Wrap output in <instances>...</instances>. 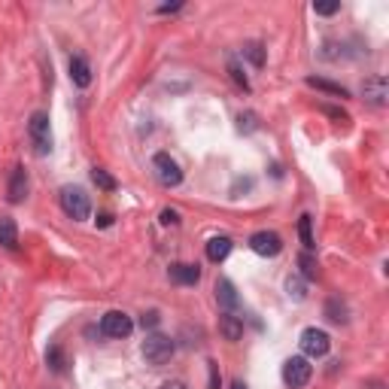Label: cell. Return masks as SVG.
<instances>
[{"instance_id": "6da1fadb", "label": "cell", "mask_w": 389, "mask_h": 389, "mask_svg": "<svg viewBox=\"0 0 389 389\" xmlns=\"http://www.w3.org/2000/svg\"><path fill=\"white\" fill-rule=\"evenodd\" d=\"M61 207L70 219H79V222L91 216V201H88L86 189H79V186H64L61 189Z\"/></svg>"}, {"instance_id": "7a4b0ae2", "label": "cell", "mask_w": 389, "mask_h": 389, "mask_svg": "<svg viewBox=\"0 0 389 389\" xmlns=\"http://www.w3.org/2000/svg\"><path fill=\"white\" fill-rule=\"evenodd\" d=\"M310 377H313V365H310L308 356H292V359H286V365H283V381H286V386L301 389V386L310 383Z\"/></svg>"}, {"instance_id": "3957f363", "label": "cell", "mask_w": 389, "mask_h": 389, "mask_svg": "<svg viewBox=\"0 0 389 389\" xmlns=\"http://www.w3.org/2000/svg\"><path fill=\"white\" fill-rule=\"evenodd\" d=\"M27 134H31V143H34L37 155L52 152V131H49V116H46V113H34L31 116V122H27Z\"/></svg>"}, {"instance_id": "277c9868", "label": "cell", "mask_w": 389, "mask_h": 389, "mask_svg": "<svg viewBox=\"0 0 389 389\" xmlns=\"http://www.w3.org/2000/svg\"><path fill=\"white\" fill-rule=\"evenodd\" d=\"M173 341L171 338H164V335H150L143 341V359L150 365H164V362H171V356H173Z\"/></svg>"}, {"instance_id": "5b68a950", "label": "cell", "mask_w": 389, "mask_h": 389, "mask_svg": "<svg viewBox=\"0 0 389 389\" xmlns=\"http://www.w3.org/2000/svg\"><path fill=\"white\" fill-rule=\"evenodd\" d=\"M301 350L308 359H322L331 350V338L322 329H304L301 331Z\"/></svg>"}, {"instance_id": "8992f818", "label": "cell", "mask_w": 389, "mask_h": 389, "mask_svg": "<svg viewBox=\"0 0 389 389\" xmlns=\"http://www.w3.org/2000/svg\"><path fill=\"white\" fill-rule=\"evenodd\" d=\"M152 168H155V177H159L161 186L173 189V186H180V183H183V171H180V164L173 161L168 152H159V155H155V159H152Z\"/></svg>"}, {"instance_id": "52a82bcc", "label": "cell", "mask_w": 389, "mask_h": 389, "mask_svg": "<svg viewBox=\"0 0 389 389\" xmlns=\"http://www.w3.org/2000/svg\"><path fill=\"white\" fill-rule=\"evenodd\" d=\"M100 331H104L107 338H128L134 331V322L122 310H110V313H104V319H100Z\"/></svg>"}, {"instance_id": "ba28073f", "label": "cell", "mask_w": 389, "mask_h": 389, "mask_svg": "<svg viewBox=\"0 0 389 389\" xmlns=\"http://www.w3.org/2000/svg\"><path fill=\"white\" fill-rule=\"evenodd\" d=\"M249 249H253L256 256L274 258V256H280L283 240H280V235H274V231H256V235L249 237Z\"/></svg>"}, {"instance_id": "9c48e42d", "label": "cell", "mask_w": 389, "mask_h": 389, "mask_svg": "<svg viewBox=\"0 0 389 389\" xmlns=\"http://www.w3.org/2000/svg\"><path fill=\"white\" fill-rule=\"evenodd\" d=\"M362 95H365L368 104L383 107V104H386V98H389V82H386V77H371V79H365Z\"/></svg>"}, {"instance_id": "30bf717a", "label": "cell", "mask_w": 389, "mask_h": 389, "mask_svg": "<svg viewBox=\"0 0 389 389\" xmlns=\"http://www.w3.org/2000/svg\"><path fill=\"white\" fill-rule=\"evenodd\" d=\"M70 79L77 88H88L91 86V67L82 55H73L70 58Z\"/></svg>"}, {"instance_id": "8fae6325", "label": "cell", "mask_w": 389, "mask_h": 389, "mask_svg": "<svg viewBox=\"0 0 389 389\" xmlns=\"http://www.w3.org/2000/svg\"><path fill=\"white\" fill-rule=\"evenodd\" d=\"M171 280L173 283H180V286H194L201 280V268L198 265H186V262H180V265H173L171 268Z\"/></svg>"}, {"instance_id": "7c38bea8", "label": "cell", "mask_w": 389, "mask_h": 389, "mask_svg": "<svg viewBox=\"0 0 389 389\" xmlns=\"http://www.w3.org/2000/svg\"><path fill=\"white\" fill-rule=\"evenodd\" d=\"M25 194H27V173H25V168H15L13 177H9V186H6V198L18 204V201H25Z\"/></svg>"}, {"instance_id": "4fadbf2b", "label": "cell", "mask_w": 389, "mask_h": 389, "mask_svg": "<svg viewBox=\"0 0 389 389\" xmlns=\"http://www.w3.org/2000/svg\"><path fill=\"white\" fill-rule=\"evenodd\" d=\"M219 331L225 341H240L244 338V319L235 317V313H222L219 317Z\"/></svg>"}, {"instance_id": "5bb4252c", "label": "cell", "mask_w": 389, "mask_h": 389, "mask_svg": "<svg viewBox=\"0 0 389 389\" xmlns=\"http://www.w3.org/2000/svg\"><path fill=\"white\" fill-rule=\"evenodd\" d=\"M228 253H231V237L219 235V237H210V240H207V258H210L213 265L225 262Z\"/></svg>"}, {"instance_id": "9a60e30c", "label": "cell", "mask_w": 389, "mask_h": 389, "mask_svg": "<svg viewBox=\"0 0 389 389\" xmlns=\"http://www.w3.org/2000/svg\"><path fill=\"white\" fill-rule=\"evenodd\" d=\"M216 301L225 308V313L237 308V292H235V286H231V280H216Z\"/></svg>"}, {"instance_id": "2e32d148", "label": "cell", "mask_w": 389, "mask_h": 389, "mask_svg": "<svg viewBox=\"0 0 389 389\" xmlns=\"http://www.w3.org/2000/svg\"><path fill=\"white\" fill-rule=\"evenodd\" d=\"M15 244H18V228H15V222L9 219V216H0V246L15 249Z\"/></svg>"}, {"instance_id": "e0dca14e", "label": "cell", "mask_w": 389, "mask_h": 389, "mask_svg": "<svg viewBox=\"0 0 389 389\" xmlns=\"http://www.w3.org/2000/svg\"><path fill=\"white\" fill-rule=\"evenodd\" d=\"M308 86L310 88H319V91H326V95H335V98H350V91L344 86H335V82H329V79H319V77H308Z\"/></svg>"}, {"instance_id": "ac0fdd59", "label": "cell", "mask_w": 389, "mask_h": 389, "mask_svg": "<svg viewBox=\"0 0 389 389\" xmlns=\"http://www.w3.org/2000/svg\"><path fill=\"white\" fill-rule=\"evenodd\" d=\"M298 235H301V244H304V249H310L317 246V240H313V219L308 216V213H304V216L298 219Z\"/></svg>"}, {"instance_id": "d6986e66", "label": "cell", "mask_w": 389, "mask_h": 389, "mask_svg": "<svg viewBox=\"0 0 389 389\" xmlns=\"http://www.w3.org/2000/svg\"><path fill=\"white\" fill-rule=\"evenodd\" d=\"M244 55L249 58L253 67H262V64H265V46L262 43H246L244 46Z\"/></svg>"}, {"instance_id": "ffe728a7", "label": "cell", "mask_w": 389, "mask_h": 389, "mask_svg": "<svg viewBox=\"0 0 389 389\" xmlns=\"http://www.w3.org/2000/svg\"><path fill=\"white\" fill-rule=\"evenodd\" d=\"M298 265H301V274L308 277V280H317V277H319V265H317V258H313L310 253H301Z\"/></svg>"}, {"instance_id": "44dd1931", "label": "cell", "mask_w": 389, "mask_h": 389, "mask_svg": "<svg viewBox=\"0 0 389 389\" xmlns=\"http://www.w3.org/2000/svg\"><path fill=\"white\" fill-rule=\"evenodd\" d=\"M91 180H95V186L104 189V192H113V189H116V180L110 177L104 168H95V171H91Z\"/></svg>"}, {"instance_id": "7402d4cb", "label": "cell", "mask_w": 389, "mask_h": 389, "mask_svg": "<svg viewBox=\"0 0 389 389\" xmlns=\"http://www.w3.org/2000/svg\"><path fill=\"white\" fill-rule=\"evenodd\" d=\"M286 292H289V298L301 301L304 295H308V286H304L301 277H289V280H286Z\"/></svg>"}, {"instance_id": "603a6c76", "label": "cell", "mask_w": 389, "mask_h": 389, "mask_svg": "<svg viewBox=\"0 0 389 389\" xmlns=\"http://www.w3.org/2000/svg\"><path fill=\"white\" fill-rule=\"evenodd\" d=\"M326 313H329L331 322H347V308H344V304H341L338 298H331V301L326 304Z\"/></svg>"}, {"instance_id": "cb8c5ba5", "label": "cell", "mask_w": 389, "mask_h": 389, "mask_svg": "<svg viewBox=\"0 0 389 389\" xmlns=\"http://www.w3.org/2000/svg\"><path fill=\"white\" fill-rule=\"evenodd\" d=\"M46 362L52 365V371H64V365H67V359H64V353H61V347H52L49 353H46Z\"/></svg>"}, {"instance_id": "d4e9b609", "label": "cell", "mask_w": 389, "mask_h": 389, "mask_svg": "<svg viewBox=\"0 0 389 389\" xmlns=\"http://www.w3.org/2000/svg\"><path fill=\"white\" fill-rule=\"evenodd\" d=\"M228 73H231V79H235V82H237V86H240V88H244V91H249V79H246V73H244V70H240V64H237L235 58H231V61H228Z\"/></svg>"}, {"instance_id": "484cf974", "label": "cell", "mask_w": 389, "mask_h": 389, "mask_svg": "<svg viewBox=\"0 0 389 389\" xmlns=\"http://www.w3.org/2000/svg\"><path fill=\"white\" fill-rule=\"evenodd\" d=\"M338 9H341L338 0H331V4H313V13L317 15H335Z\"/></svg>"}, {"instance_id": "4316f807", "label": "cell", "mask_w": 389, "mask_h": 389, "mask_svg": "<svg viewBox=\"0 0 389 389\" xmlns=\"http://www.w3.org/2000/svg\"><path fill=\"white\" fill-rule=\"evenodd\" d=\"M143 329H155V326H159V322H161V317H159V313H155V310H150V313H143Z\"/></svg>"}, {"instance_id": "83f0119b", "label": "cell", "mask_w": 389, "mask_h": 389, "mask_svg": "<svg viewBox=\"0 0 389 389\" xmlns=\"http://www.w3.org/2000/svg\"><path fill=\"white\" fill-rule=\"evenodd\" d=\"M210 365V389H219V383H222V377H219V365L216 362H207Z\"/></svg>"}, {"instance_id": "f1b7e54d", "label": "cell", "mask_w": 389, "mask_h": 389, "mask_svg": "<svg viewBox=\"0 0 389 389\" xmlns=\"http://www.w3.org/2000/svg\"><path fill=\"white\" fill-rule=\"evenodd\" d=\"M177 210H161V225H177Z\"/></svg>"}, {"instance_id": "f546056e", "label": "cell", "mask_w": 389, "mask_h": 389, "mask_svg": "<svg viewBox=\"0 0 389 389\" xmlns=\"http://www.w3.org/2000/svg\"><path fill=\"white\" fill-rule=\"evenodd\" d=\"M161 389H189L183 381H168V383H161Z\"/></svg>"}, {"instance_id": "4dcf8cb0", "label": "cell", "mask_w": 389, "mask_h": 389, "mask_svg": "<svg viewBox=\"0 0 389 389\" xmlns=\"http://www.w3.org/2000/svg\"><path fill=\"white\" fill-rule=\"evenodd\" d=\"M180 4H173V6H159V13H177Z\"/></svg>"}, {"instance_id": "1f68e13d", "label": "cell", "mask_w": 389, "mask_h": 389, "mask_svg": "<svg viewBox=\"0 0 389 389\" xmlns=\"http://www.w3.org/2000/svg\"><path fill=\"white\" fill-rule=\"evenodd\" d=\"M231 389H246V383L244 381H235V383H231Z\"/></svg>"}]
</instances>
